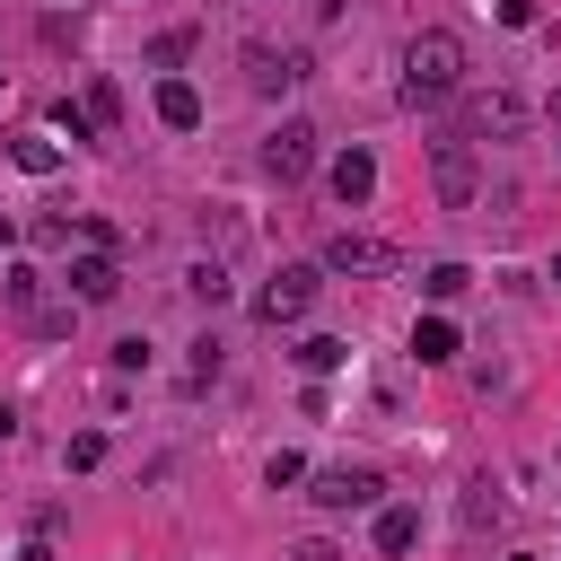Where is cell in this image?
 I'll list each match as a JSON object with an SVG mask.
<instances>
[{"mask_svg":"<svg viewBox=\"0 0 561 561\" xmlns=\"http://www.w3.org/2000/svg\"><path fill=\"white\" fill-rule=\"evenodd\" d=\"M456 88H465V35L421 26V35L403 44V96H412V105H447Z\"/></svg>","mask_w":561,"mask_h":561,"instance_id":"cell-1","label":"cell"},{"mask_svg":"<svg viewBox=\"0 0 561 561\" xmlns=\"http://www.w3.org/2000/svg\"><path fill=\"white\" fill-rule=\"evenodd\" d=\"M0 298H9V316H18L26 333H70V307H53V289H44L35 263H9V272H0Z\"/></svg>","mask_w":561,"mask_h":561,"instance_id":"cell-2","label":"cell"},{"mask_svg":"<svg viewBox=\"0 0 561 561\" xmlns=\"http://www.w3.org/2000/svg\"><path fill=\"white\" fill-rule=\"evenodd\" d=\"M307 500H316L324 517H351V508H377V500H386V473H377V465H324Z\"/></svg>","mask_w":561,"mask_h":561,"instance_id":"cell-3","label":"cell"},{"mask_svg":"<svg viewBox=\"0 0 561 561\" xmlns=\"http://www.w3.org/2000/svg\"><path fill=\"white\" fill-rule=\"evenodd\" d=\"M316 280H324L316 263H280V272L254 289V316H263V324H298V316L316 307Z\"/></svg>","mask_w":561,"mask_h":561,"instance_id":"cell-4","label":"cell"},{"mask_svg":"<svg viewBox=\"0 0 561 561\" xmlns=\"http://www.w3.org/2000/svg\"><path fill=\"white\" fill-rule=\"evenodd\" d=\"M316 272H351V280H377V272H394V245H386V237H368V228H333Z\"/></svg>","mask_w":561,"mask_h":561,"instance_id":"cell-5","label":"cell"},{"mask_svg":"<svg viewBox=\"0 0 561 561\" xmlns=\"http://www.w3.org/2000/svg\"><path fill=\"white\" fill-rule=\"evenodd\" d=\"M465 123H473L482 140H517V131L535 123V105H526L517 88H473V96H465Z\"/></svg>","mask_w":561,"mask_h":561,"instance_id":"cell-6","label":"cell"},{"mask_svg":"<svg viewBox=\"0 0 561 561\" xmlns=\"http://www.w3.org/2000/svg\"><path fill=\"white\" fill-rule=\"evenodd\" d=\"M430 184H438V202H447V210H473V193H482L473 140H438V149H430Z\"/></svg>","mask_w":561,"mask_h":561,"instance_id":"cell-7","label":"cell"},{"mask_svg":"<svg viewBox=\"0 0 561 561\" xmlns=\"http://www.w3.org/2000/svg\"><path fill=\"white\" fill-rule=\"evenodd\" d=\"M307 167H316V123H298V114H289V123H272V131H263V175L298 184Z\"/></svg>","mask_w":561,"mask_h":561,"instance_id":"cell-8","label":"cell"},{"mask_svg":"<svg viewBox=\"0 0 561 561\" xmlns=\"http://www.w3.org/2000/svg\"><path fill=\"white\" fill-rule=\"evenodd\" d=\"M324 184H333V202H342V210H359V202L377 193V158H368V149H333Z\"/></svg>","mask_w":561,"mask_h":561,"instance_id":"cell-9","label":"cell"},{"mask_svg":"<svg viewBox=\"0 0 561 561\" xmlns=\"http://www.w3.org/2000/svg\"><path fill=\"white\" fill-rule=\"evenodd\" d=\"M245 79H254L263 96H280L289 79H307V53H272V44H245Z\"/></svg>","mask_w":561,"mask_h":561,"instance_id":"cell-10","label":"cell"},{"mask_svg":"<svg viewBox=\"0 0 561 561\" xmlns=\"http://www.w3.org/2000/svg\"><path fill=\"white\" fill-rule=\"evenodd\" d=\"M70 298H79V307H105V298H123V272H114V254H79V263H70Z\"/></svg>","mask_w":561,"mask_h":561,"instance_id":"cell-11","label":"cell"},{"mask_svg":"<svg viewBox=\"0 0 561 561\" xmlns=\"http://www.w3.org/2000/svg\"><path fill=\"white\" fill-rule=\"evenodd\" d=\"M421 543V508H403V500H377V552L386 561H403Z\"/></svg>","mask_w":561,"mask_h":561,"instance_id":"cell-12","label":"cell"},{"mask_svg":"<svg viewBox=\"0 0 561 561\" xmlns=\"http://www.w3.org/2000/svg\"><path fill=\"white\" fill-rule=\"evenodd\" d=\"M158 123H167V131H193V123H202V88L167 70V79H158Z\"/></svg>","mask_w":561,"mask_h":561,"instance_id":"cell-13","label":"cell"},{"mask_svg":"<svg viewBox=\"0 0 561 561\" xmlns=\"http://www.w3.org/2000/svg\"><path fill=\"white\" fill-rule=\"evenodd\" d=\"M412 351H421V368H447V359L465 351V333H456L447 316H421V324H412Z\"/></svg>","mask_w":561,"mask_h":561,"instance_id":"cell-14","label":"cell"},{"mask_svg":"<svg viewBox=\"0 0 561 561\" xmlns=\"http://www.w3.org/2000/svg\"><path fill=\"white\" fill-rule=\"evenodd\" d=\"M342 359H351V342H342V333H307V342H298V368H307V377H333Z\"/></svg>","mask_w":561,"mask_h":561,"instance_id":"cell-15","label":"cell"},{"mask_svg":"<svg viewBox=\"0 0 561 561\" xmlns=\"http://www.w3.org/2000/svg\"><path fill=\"white\" fill-rule=\"evenodd\" d=\"M79 114H88L96 131H114V123H123V88H114V79H88V96H79Z\"/></svg>","mask_w":561,"mask_h":561,"instance_id":"cell-16","label":"cell"},{"mask_svg":"<svg viewBox=\"0 0 561 561\" xmlns=\"http://www.w3.org/2000/svg\"><path fill=\"white\" fill-rule=\"evenodd\" d=\"M9 158H18V175H53V167H61V149H53L44 131H18V140H9Z\"/></svg>","mask_w":561,"mask_h":561,"instance_id":"cell-17","label":"cell"},{"mask_svg":"<svg viewBox=\"0 0 561 561\" xmlns=\"http://www.w3.org/2000/svg\"><path fill=\"white\" fill-rule=\"evenodd\" d=\"M500 508H508V500H500V482H491V473H473V482H465V526L482 535V526H491Z\"/></svg>","mask_w":561,"mask_h":561,"instance_id":"cell-18","label":"cell"},{"mask_svg":"<svg viewBox=\"0 0 561 561\" xmlns=\"http://www.w3.org/2000/svg\"><path fill=\"white\" fill-rule=\"evenodd\" d=\"M465 289H473V272H465V263H430V272H421V298H438V307H447V298H465Z\"/></svg>","mask_w":561,"mask_h":561,"instance_id":"cell-19","label":"cell"},{"mask_svg":"<svg viewBox=\"0 0 561 561\" xmlns=\"http://www.w3.org/2000/svg\"><path fill=\"white\" fill-rule=\"evenodd\" d=\"M61 465H70V473H96V465H105V430H79V438L61 447Z\"/></svg>","mask_w":561,"mask_h":561,"instance_id":"cell-20","label":"cell"},{"mask_svg":"<svg viewBox=\"0 0 561 561\" xmlns=\"http://www.w3.org/2000/svg\"><path fill=\"white\" fill-rule=\"evenodd\" d=\"M184 289H193L202 307H219V298H228V272H219V263H193V272H184Z\"/></svg>","mask_w":561,"mask_h":561,"instance_id":"cell-21","label":"cell"},{"mask_svg":"<svg viewBox=\"0 0 561 561\" xmlns=\"http://www.w3.org/2000/svg\"><path fill=\"white\" fill-rule=\"evenodd\" d=\"M184 53H193V26H167V35H158V44H149V61H158V70H175V61H184Z\"/></svg>","mask_w":561,"mask_h":561,"instance_id":"cell-22","label":"cell"},{"mask_svg":"<svg viewBox=\"0 0 561 561\" xmlns=\"http://www.w3.org/2000/svg\"><path fill=\"white\" fill-rule=\"evenodd\" d=\"M263 482H272V491H289V482H307V456H298V447H280V456L263 465Z\"/></svg>","mask_w":561,"mask_h":561,"instance_id":"cell-23","label":"cell"},{"mask_svg":"<svg viewBox=\"0 0 561 561\" xmlns=\"http://www.w3.org/2000/svg\"><path fill=\"white\" fill-rule=\"evenodd\" d=\"M53 131H70V140H96V123H88V114H79V105H70V96H61V105H53Z\"/></svg>","mask_w":561,"mask_h":561,"instance_id":"cell-24","label":"cell"},{"mask_svg":"<svg viewBox=\"0 0 561 561\" xmlns=\"http://www.w3.org/2000/svg\"><path fill=\"white\" fill-rule=\"evenodd\" d=\"M114 368H123V377H140V368H149V342H140V333H131V342H114Z\"/></svg>","mask_w":561,"mask_h":561,"instance_id":"cell-25","label":"cell"},{"mask_svg":"<svg viewBox=\"0 0 561 561\" xmlns=\"http://www.w3.org/2000/svg\"><path fill=\"white\" fill-rule=\"evenodd\" d=\"M280 561H342V552H333V543H324V535H307V543H289V552H280Z\"/></svg>","mask_w":561,"mask_h":561,"instance_id":"cell-26","label":"cell"},{"mask_svg":"<svg viewBox=\"0 0 561 561\" xmlns=\"http://www.w3.org/2000/svg\"><path fill=\"white\" fill-rule=\"evenodd\" d=\"M500 26H535V0H500Z\"/></svg>","mask_w":561,"mask_h":561,"instance_id":"cell-27","label":"cell"},{"mask_svg":"<svg viewBox=\"0 0 561 561\" xmlns=\"http://www.w3.org/2000/svg\"><path fill=\"white\" fill-rule=\"evenodd\" d=\"M18 561H53V543H44V535H35V543H26V552H18Z\"/></svg>","mask_w":561,"mask_h":561,"instance_id":"cell-28","label":"cell"},{"mask_svg":"<svg viewBox=\"0 0 561 561\" xmlns=\"http://www.w3.org/2000/svg\"><path fill=\"white\" fill-rule=\"evenodd\" d=\"M9 438H18V412H9V403H0V447H9Z\"/></svg>","mask_w":561,"mask_h":561,"instance_id":"cell-29","label":"cell"},{"mask_svg":"<svg viewBox=\"0 0 561 561\" xmlns=\"http://www.w3.org/2000/svg\"><path fill=\"white\" fill-rule=\"evenodd\" d=\"M9 237H18V219H9V210H0V245H9Z\"/></svg>","mask_w":561,"mask_h":561,"instance_id":"cell-30","label":"cell"},{"mask_svg":"<svg viewBox=\"0 0 561 561\" xmlns=\"http://www.w3.org/2000/svg\"><path fill=\"white\" fill-rule=\"evenodd\" d=\"M543 114H552V123H561V88H552V105H543Z\"/></svg>","mask_w":561,"mask_h":561,"instance_id":"cell-31","label":"cell"},{"mask_svg":"<svg viewBox=\"0 0 561 561\" xmlns=\"http://www.w3.org/2000/svg\"><path fill=\"white\" fill-rule=\"evenodd\" d=\"M508 561H543V552H508Z\"/></svg>","mask_w":561,"mask_h":561,"instance_id":"cell-32","label":"cell"},{"mask_svg":"<svg viewBox=\"0 0 561 561\" xmlns=\"http://www.w3.org/2000/svg\"><path fill=\"white\" fill-rule=\"evenodd\" d=\"M552 280H561V254H552Z\"/></svg>","mask_w":561,"mask_h":561,"instance_id":"cell-33","label":"cell"}]
</instances>
